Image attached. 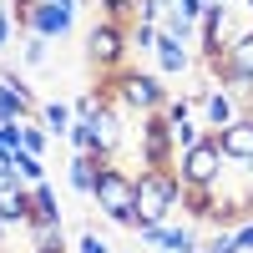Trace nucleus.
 Listing matches in <instances>:
<instances>
[{
  "label": "nucleus",
  "instance_id": "obj_26",
  "mask_svg": "<svg viewBox=\"0 0 253 253\" xmlns=\"http://www.w3.org/2000/svg\"><path fill=\"white\" fill-rule=\"evenodd\" d=\"M66 147H71V152H96V132H91V122H71Z\"/></svg>",
  "mask_w": 253,
  "mask_h": 253
},
{
  "label": "nucleus",
  "instance_id": "obj_18",
  "mask_svg": "<svg viewBox=\"0 0 253 253\" xmlns=\"http://www.w3.org/2000/svg\"><path fill=\"white\" fill-rule=\"evenodd\" d=\"M51 142H56V137L41 126V117H20V147H26V152L46 157V152H51Z\"/></svg>",
  "mask_w": 253,
  "mask_h": 253
},
{
  "label": "nucleus",
  "instance_id": "obj_38",
  "mask_svg": "<svg viewBox=\"0 0 253 253\" xmlns=\"http://www.w3.org/2000/svg\"><path fill=\"white\" fill-rule=\"evenodd\" d=\"M0 253H15V248H10V243H5V248H0ZM26 253H31V248H26Z\"/></svg>",
  "mask_w": 253,
  "mask_h": 253
},
{
  "label": "nucleus",
  "instance_id": "obj_33",
  "mask_svg": "<svg viewBox=\"0 0 253 253\" xmlns=\"http://www.w3.org/2000/svg\"><path fill=\"white\" fill-rule=\"evenodd\" d=\"M233 238H238V253H253V213L233 223Z\"/></svg>",
  "mask_w": 253,
  "mask_h": 253
},
{
  "label": "nucleus",
  "instance_id": "obj_41",
  "mask_svg": "<svg viewBox=\"0 0 253 253\" xmlns=\"http://www.w3.org/2000/svg\"><path fill=\"white\" fill-rule=\"evenodd\" d=\"M31 253H36V248H31Z\"/></svg>",
  "mask_w": 253,
  "mask_h": 253
},
{
  "label": "nucleus",
  "instance_id": "obj_35",
  "mask_svg": "<svg viewBox=\"0 0 253 253\" xmlns=\"http://www.w3.org/2000/svg\"><path fill=\"white\" fill-rule=\"evenodd\" d=\"M203 5H238V0H203Z\"/></svg>",
  "mask_w": 253,
  "mask_h": 253
},
{
  "label": "nucleus",
  "instance_id": "obj_12",
  "mask_svg": "<svg viewBox=\"0 0 253 253\" xmlns=\"http://www.w3.org/2000/svg\"><path fill=\"white\" fill-rule=\"evenodd\" d=\"M0 223L5 228H31V187L26 182H0Z\"/></svg>",
  "mask_w": 253,
  "mask_h": 253
},
{
  "label": "nucleus",
  "instance_id": "obj_34",
  "mask_svg": "<svg viewBox=\"0 0 253 253\" xmlns=\"http://www.w3.org/2000/svg\"><path fill=\"white\" fill-rule=\"evenodd\" d=\"M31 5V0H10V15H20V10H26Z\"/></svg>",
  "mask_w": 253,
  "mask_h": 253
},
{
  "label": "nucleus",
  "instance_id": "obj_23",
  "mask_svg": "<svg viewBox=\"0 0 253 253\" xmlns=\"http://www.w3.org/2000/svg\"><path fill=\"white\" fill-rule=\"evenodd\" d=\"M107 101H112L107 91H101V86H91V91H81V96L71 101V112H76V122H91L101 107H107Z\"/></svg>",
  "mask_w": 253,
  "mask_h": 253
},
{
  "label": "nucleus",
  "instance_id": "obj_24",
  "mask_svg": "<svg viewBox=\"0 0 253 253\" xmlns=\"http://www.w3.org/2000/svg\"><path fill=\"white\" fill-rule=\"evenodd\" d=\"M203 137H208V126H203L198 117H187V122H177V126H172V147H177V152H187V147H198Z\"/></svg>",
  "mask_w": 253,
  "mask_h": 253
},
{
  "label": "nucleus",
  "instance_id": "obj_16",
  "mask_svg": "<svg viewBox=\"0 0 253 253\" xmlns=\"http://www.w3.org/2000/svg\"><path fill=\"white\" fill-rule=\"evenodd\" d=\"M203 238H198V223H172V218H167V238H162V248L167 253H193ZM157 248V253H162Z\"/></svg>",
  "mask_w": 253,
  "mask_h": 253
},
{
  "label": "nucleus",
  "instance_id": "obj_14",
  "mask_svg": "<svg viewBox=\"0 0 253 253\" xmlns=\"http://www.w3.org/2000/svg\"><path fill=\"white\" fill-rule=\"evenodd\" d=\"M36 223H61V198L51 182H36L31 187V228Z\"/></svg>",
  "mask_w": 253,
  "mask_h": 253
},
{
  "label": "nucleus",
  "instance_id": "obj_21",
  "mask_svg": "<svg viewBox=\"0 0 253 253\" xmlns=\"http://www.w3.org/2000/svg\"><path fill=\"white\" fill-rule=\"evenodd\" d=\"M157 36H162V26H152V20H126V46H132V51H147V56H152Z\"/></svg>",
  "mask_w": 253,
  "mask_h": 253
},
{
  "label": "nucleus",
  "instance_id": "obj_20",
  "mask_svg": "<svg viewBox=\"0 0 253 253\" xmlns=\"http://www.w3.org/2000/svg\"><path fill=\"white\" fill-rule=\"evenodd\" d=\"M198 26H203V20H193V15H182V10H177V0H172V10L162 15V31H167V36H177L182 46H193V41H198Z\"/></svg>",
  "mask_w": 253,
  "mask_h": 253
},
{
  "label": "nucleus",
  "instance_id": "obj_2",
  "mask_svg": "<svg viewBox=\"0 0 253 253\" xmlns=\"http://www.w3.org/2000/svg\"><path fill=\"white\" fill-rule=\"evenodd\" d=\"M96 213L117 228H137V172H122L117 162H101L96 187H91Z\"/></svg>",
  "mask_w": 253,
  "mask_h": 253
},
{
  "label": "nucleus",
  "instance_id": "obj_1",
  "mask_svg": "<svg viewBox=\"0 0 253 253\" xmlns=\"http://www.w3.org/2000/svg\"><path fill=\"white\" fill-rule=\"evenodd\" d=\"M96 86L107 91L122 112H132V117L162 112V101L172 96V91H167V81H162L157 71H142V66H122V71H112V76H101Z\"/></svg>",
  "mask_w": 253,
  "mask_h": 253
},
{
  "label": "nucleus",
  "instance_id": "obj_3",
  "mask_svg": "<svg viewBox=\"0 0 253 253\" xmlns=\"http://www.w3.org/2000/svg\"><path fill=\"white\" fill-rule=\"evenodd\" d=\"M182 177L177 167H142L137 172V223H167L177 213Z\"/></svg>",
  "mask_w": 253,
  "mask_h": 253
},
{
  "label": "nucleus",
  "instance_id": "obj_17",
  "mask_svg": "<svg viewBox=\"0 0 253 253\" xmlns=\"http://www.w3.org/2000/svg\"><path fill=\"white\" fill-rule=\"evenodd\" d=\"M26 233H31L36 253H66V228L61 223H36V228H26Z\"/></svg>",
  "mask_w": 253,
  "mask_h": 253
},
{
  "label": "nucleus",
  "instance_id": "obj_8",
  "mask_svg": "<svg viewBox=\"0 0 253 253\" xmlns=\"http://www.w3.org/2000/svg\"><path fill=\"white\" fill-rule=\"evenodd\" d=\"M91 132H96V157H101V162H117L122 142H126V122H122V107H117V101H107V107L91 117Z\"/></svg>",
  "mask_w": 253,
  "mask_h": 253
},
{
  "label": "nucleus",
  "instance_id": "obj_13",
  "mask_svg": "<svg viewBox=\"0 0 253 253\" xmlns=\"http://www.w3.org/2000/svg\"><path fill=\"white\" fill-rule=\"evenodd\" d=\"M96 172H101V157H96V152H71V162H66V182H71V193H86V198H91Z\"/></svg>",
  "mask_w": 253,
  "mask_h": 253
},
{
  "label": "nucleus",
  "instance_id": "obj_37",
  "mask_svg": "<svg viewBox=\"0 0 253 253\" xmlns=\"http://www.w3.org/2000/svg\"><path fill=\"white\" fill-rule=\"evenodd\" d=\"M243 112H248V117H253V96H248V101H243Z\"/></svg>",
  "mask_w": 253,
  "mask_h": 253
},
{
  "label": "nucleus",
  "instance_id": "obj_4",
  "mask_svg": "<svg viewBox=\"0 0 253 253\" xmlns=\"http://www.w3.org/2000/svg\"><path fill=\"white\" fill-rule=\"evenodd\" d=\"M126 20H107L101 15L96 26L86 31V61H91V71L96 76H112V71H122L126 66Z\"/></svg>",
  "mask_w": 253,
  "mask_h": 253
},
{
  "label": "nucleus",
  "instance_id": "obj_28",
  "mask_svg": "<svg viewBox=\"0 0 253 253\" xmlns=\"http://www.w3.org/2000/svg\"><path fill=\"white\" fill-rule=\"evenodd\" d=\"M172 10V0H137V10H132V20H152V26H162V15Z\"/></svg>",
  "mask_w": 253,
  "mask_h": 253
},
{
  "label": "nucleus",
  "instance_id": "obj_22",
  "mask_svg": "<svg viewBox=\"0 0 253 253\" xmlns=\"http://www.w3.org/2000/svg\"><path fill=\"white\" fill-rule=\"evenodd\" d=\"M46 56H51V41H46V36H36V31H26V46H20V61H26L31 71H41V66H46Z\"/></svg>",
  "mask_w": 253,
  "mask_h": 253
},
{
  "label": "nucleus",
  "instance_id": "obj_9",
  "mask_svg": "<svg viewBox=\"0 0 253 253\" xmlns=\"http://www.w3.org/2000/svg\"><path fill=\"white\" fill-rule=\"evenodd\" d=\"M233 117H243V96H233L228 86H208V91H203V101H198V122L208 126V132L228 126Z\"/></svg>",
  "mask_w": 253,
  "mask_h": 253
},
{
  "label": "nucleus",
  "instance_id": "obj_40",
  "mask_svg": "<svg viewBox=\"0 0 253 253\" xmlns=\"http://www.w3.org/2000/svg\"><path fill=\"white\" fill-rule=\"evenodd\" d=\"M243 5H248V10H253V0H243Z\"/></svg>",
  "mask_w": 253,
  "mask_h": 253
},
{
  "label": "nucleus",
  "instance_id": "obj_10",
  "mask_svg": "<svg viewBox=\"0 0 253 253\" xmlns=\"http://www.w3.org/2000/svg\"><path fill=\"white\" fill-rule=\"evenodd\" d=\"M213 142H218V152H223L228 162H253V117H248V112L233 117L228 126L213 132Z\"/></svg>",
  "mask_w": 253,
  "mask_h": 253
},
{
  "label": "nucleus",
  "instance_id": "obj_36",
  "mask_svg": "<svg viewBox=\"0 0 253 253\" xmlns=\"http://www.w3.org/2000/svg\"><path fill=\"white\" fill-rule=\"evenodd\" d=\"M5 233H10V228H5V223H0V248H5Z\"/></svg>",
  "mask_w": 253,
  "mask_h": 253
},
{
  "label": "nucleus",
  "instance_id": "obj_39",
  "mask_svg": "<svg viewBox=\"0 0 253 253\" xmlns=\"http://www.w3.org/2000/svg\"><path fill=\"white\" fill-rule=\"evenodd\" d=\"M193 253H208V248H203V243H198V248H193Z\"/></svg>",
  "mask_w": 253,
  "mask_h": 253
},
{
  "label": "nucleus",
  "instance_id": "obj_25",
  "mask_svg": "<svg viewBox=\"0 0 253 253\" xmlns=\"http://www.w3.org/2000/svg\"><path fill=\"white\" fill-rule=\"evenodd\" d=\"M162 117L177 126V122H187V117H198V101L187 96V91H182V96H167V101H162Z\"/></svg>",
  "mask_w": 253,
  "mask_h": 253
},
{
  "label": "nucleus",
  "instance_id": "obj_31",
  "mask_svg": "<svg viewBox=\"0 0 253 253\" xmlns=\"http://www.w3.org/2000/svg\"><path fill=\"white\" fill-rule=\"evenodd\" d=\"M76 253H112V243H107V238H101V233H96V228H86V233H81V238H76Z\"/></svg>",
  "mask_w": 253,
  "mask_h": 253
},
{
  "label": "nucleus",
  "instance_id": "obj_27",
  "mask_svg": "<svg viewBox=\"0 0 253 253\" xmlns=\"http://www.w3.org/2000/svg\"><path fill=\"white\" fill-rule=\"evenodd\" d=\"M0 81H5V86H10L20 101H26V112H36V107H41V101H36V91H31V81L20 76V71H0Z\"/></svg>",
  "mask_w": 253,
  "mask_h": 253
},
{
  "label": "nucleus",
  "instance_id": "obj_29",
  "mask_svg": "<svg viewBox=\"0 0 253 253\" xmlns=\"http://www.w3.org/2000/svg\"><path fill=\"white\" fill-rule=\"evenodd\" d=\"M208 253H238V238H233V228H213V238H203Z\"/></svg>",
  "mask_w": 253,
  "mask_h": 253
},
{
  "label": "nucleus",
  "instance_id": "obj_15",
  "mask_svg": "<svg viewBox=\"0 0 253 253\" xmlns=\"http://www.w3.org/2000/svg\"><path fill=\"white\" fill-rule=\"evenodd\" d=\"M36 117H41V126H46L51 137H61V142H66V132H71V122H76V112H71V101H41V107H36Z\"/></svg>",
  "mask_w": 253,
  "mask_h": 253
},
{
  "label": "nucleus",
  "instance_id": "obj_32",
  "mask_svg": "<svg viewBox=\"0 0 253 253\" xmlns=\"http://www.w3.org/2000/svg\"><path fill=\"white\" fill-rule=\"evenodd\" d=\"M0 152H20V122H0Z\"/></svg>",
  "mask_w": 253,
  "mask_h": 253
},
{
  "label": "nucleus",
  "instance_id": "obj_19",
  "mask_svg": "<svg viewBox=\"0 0 253 253\" xmlns=\"http://www.w3.org/2000/svg\"><path fill=\"white\" fill-rule=\"evenodd\" d=\"M10 167H15V182H26V187H36V182H46V157H36V152H20L10 157Z\"/></svg>",
  "mask_w": 253,
  "mask_h": 253
},
{
  "label": "nucleus",
  "instance_id": "obj_6",
  "mask_svg": "<svg viewBox=\"0 0 253 253\" xmlns=\"http://www.w3.org/2000/svg\"><path fill=\"white\" fill-rule=\"evenodd\" d=\"M137 152H142V167H172V162H177V147H172V122H167L162 112H147V117H142Z\"/></svg>",
  "mask_w": 253,
  "mask_h": 253
},
{
  "label": "nucleus",
  "instance_id": "obj_7",
  "mask_svg": "<svg viewBox=\"0 0 253 253\" xmlns=\"http://www.w3.org/2000/svg\"><path fill=\"white\" fill-rule=\"evenodd\" d=\"M15 26H20V31L46 36V41H61V36H71V31H76V10L56 5V0H31V5L15 15Z\"/></svg>",
  "mask_w": 253,
  "mask_h": 253
},
{
  "label": "nucleus",
  "instance_id": "obj_5",
  "mask_svg": "<svg viewBox=\"0 0 253 253\" xmlns=\"http://www.w3.org/2000/svg\"><path fill=\"white\" fill-rule=\"evenodd\" d=\"M223 152H218V142H213V132H208L198 147H187V152H177V177H182V187H213L218 182V172H223Z\"/></svg>",
  "mask_w": 253,
  "mask_h": 253
},
{
  "label": "nucleus",
  "instance_id": "obj_11",
  "mask_svg": "<svg viewBox=\"0 0 253 253\" xmlns=\"http://www.w3.org/2000/svg\"><path fill=\"white\" fill-rule=\"evenodd\" d=\"M152 61H157V76H187V71L198 66V61H193V46H182V41H177V36H167V31L157 36Z\"/></svg>",
  "mask_w": 253,
  "mask_h": 253
},
{
  "label": "nucleus",
  "instance_id": "obj_30",
  "mask_svg": "<svg viewBox=\"0 0 253 253\" xmlns=\"http://www.w3.org/2000/svg\"><path fill=\"white\" fill-rule=\"evenodd\" d=\"M96 5H101V15H107V20H132L137 0H96Z\"/></svg>",
  "mask_w": 253,
  "mask_h": 253
}]
</instances>
